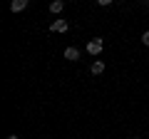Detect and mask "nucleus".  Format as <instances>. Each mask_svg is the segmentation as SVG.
Wrapping results in <instances>:
<instances>
[{
    "mask_svg": "<svg viewBox=\"0 0 149 139\" xmlns=\"http://www.w3.org/2000/svg\"><path fill=\"white\" fill-rule=\"evenodd\" d=\"M142 45H147V47H149V30L142 35Z\"/></svg>",
    "mask_w": 149,
    "mask_h": 139,
    "instance_id": "0eeeda50",
    "label": "nucleus"
},
{
    "mask_svg": "<svg viewBox=\"0 0 149 139\" xmlns=\"http://www.w3.org/2000/svg\"><path fill=\"white\" fill-rule=\"evenodd\" d=\"M142 5H149V0H142Z\"/></svg>",
    "mask_w": 149,
    "mask_h": 139,
    "instance_id": "9d476101",
    "label": "nucleus"
},
{
    "mask_svg": "<svg viewBox=\"0 0 149 139\" xmlns=\"http://www.w3.org/2000/svg\"><path fill=\"white\" fill-rule=\"evenodd\" d=\"M97 5H102V8H107V5H112V0H97Z\"/></svg>",
    "mask_w": 149,
    "mask_h": 139,
    "instance_id": "6e6552de",
    "label": "nucleus"
},
{
    "mask_svg": "<svg viewBox=\"0 0 149 139\" xmlns=\"http://www.w3.org/2000/svg\"><path fill=\"white\" fill-rule=\"evenodd\" d=\"M5 139H20V137H17V134H10V137H5Z\"/></svg>",
    "mask_w": 149,
    "mask_h": 139,
    "instance_id": "1a4fd4ad",
    "label": "nucleus"
},
{
    "mask_svg": "<svg viewBox=\"0 0 149 139\" xmlns=\"http://www.w3.org/2000/svg\"><path fill=\"white\" fill-rule=\"evenodd\" d=\"M62 10H65V3H62V0H52V3H50V13H52V15H60Z\"/></svg>",
    "mask_w": 149,
    "mask_h": 139,
    "instance_id": "39448f33",
    "label": "nucleus"
},
{
    "mask_svg": "<svg viewBox=\"0 0 149 139\" xmlns=\"http://www.w3.org/2000/svg\"><path fill=\"white\" fill-rule=\"evenodd\" d=\"M102 50H104V42H102L100 38H95V40H90V42H87V52H90L92 57L102 55Z\"/></svg>",
    "mask_w": 149,
    "mask_h": 139,
    "instance_id": "f257e3e1",
    "label": "nucleus"
},
{
    "mask_svg": "<svg viewBox=\"0 0 149 139\" xmlns=\"http://www.w3.org/2000/svg\"><path fill=\"white\" fill-rule=\"evenodd\" d=\"M67 30H70L67 20H55L52 25H50V32H67Z\"/></svg>",
    "mask_w": 149,
    "mask_h": 139,
    "instance_id": "f03ea898",
    "label": "nucleus"
},
{
    "mask_svg": "<svg viewBox=\"0 0 149 139\" xmlns=\"http://www.w3.org/2000/svg\"><path fill=\"white\" fill-rule=\"evenodd\" d=\"M27 3H30V0H13V3H10V10L13 13H22L27 8Z\"/></svg>",
    "mask_w": 149,
    "mask_h": 139,
    "instance_id": "20e7f679",
    "label": "nucleus"
},
{
    "mask_svg": "<svg viewBox=\"0 0 149 139\" xmlns=\"http://www.w3.org/2000/svg\"><path fill=\"white\" fill-rule=\"evenodd\" d=\"M65 60L77 62V60H80V50H77V47H65Z\"/></svg>",
    "mask_w": 149,
    "mask_h": 139,
    "instance_id": "7ed1b4c3",
    "label": "nucleus"
},
{
    "mask_svg": "<svg viewBox=\"0 0 149 139\" xmlns=\"http://www.w3.org/2000/svg\"><path fill=\"white\" fill-rule=\"evenodd\" d=\"M90 72L92 75H102V72H104V62H102V60H95V62H92V67H90Z\"/></svg>",
    "mask_w": 149,
    "mask_h": 139,
    "instance_id": "423d86ee",
    "label": "nucleus"
}]
</instances>
